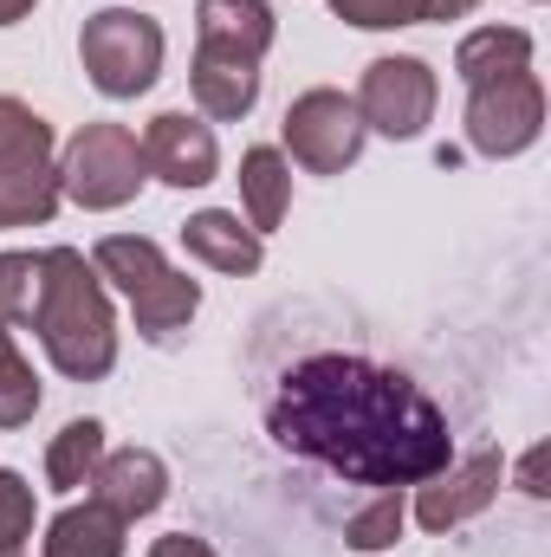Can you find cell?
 Returning a JSON list of instances; mask_svg holds the SVG:
<instances>
[{"instance_id": "6da1fadb", "label": "cell", "mask_w": 551, "mask_h": 557, "mask_svg": "<svg viewBox=\"0 0 551 557\" xmlns=\"http://www.w3.org/2000/svg\"><path fill=\"white\" fill-rule=\"evenodd\" d=\"M267 434L351 486H421L454 460V434L434 396L357 350L298 357L273 383Z\"/></svg>"}, {"instance_id": "7a4b0ae2", "label": "cell", "mask_w": 551, "mask_h": 557, "mask_svg": "<svg viewBox=\"0 0 551 557\" xmlns=\"http://www.w3.org/2000/svg\"><path fill=\"white\" fill-rule=\"evenodd\" d=\"M39 350L52 357L59 376L72 383H98L111 376L118 363V311H111V292L98 267L78 253V247H46L39 253V305H33V324Z\"/></svg>"}, {"instance_id": "3957f363", "label": "cell", "mask_w": 551, "mask_h": 557, "mask_svg": "<svg viewBox=\"0 0 551 557\" xmlns=\"http://www.w3.org/2000/svg\"><path fill=\"white\" fill-rule=\"evenodd\" d=\"M91 267H98V278H111V285L131 298L143 344H175V337L188 331L195 305H201V285L188 273H175V267L162 260V247L143 240V234H105V240L91 247Z\"/></svg>"}, {"instance_id": "277c9868", "label": "cell", "mask_w": 551, "mask_h": 557, "mask_svg": "<svg viewBox=\"0 0 551 557\" xmlns=\"http://www.w3.org/2000/svg\"><path fill=\"white\" fill-rule=\"evenodd\" d=\"M78 59H85V78L105 98H143L162 72V26L137 7H105V13L85 20Z\"/></svg>"}, {"instance_id": "5b68a950", "label": "cell", "mask_w": 551, "mask_h": 557, "mask_svg": "<svg viewBox=\"0 0 551 557\" xmlns=\"http://www.w3.org/2000/svg\"><path fill=\"white\" fill-rule=\"evenodd\" d=\"M143 182H149L143 143L131 137L124 124H85L78 137L65 143V156H59V195H72V201L91 208V214L137 201Z\"/></svg>"}, {"instance_id": "8992f818", "label": "cell", "mask_w": 551, "mask_h": 557, "mask_svg": "<svg viewBox=\"0 0 551 557\" xmlns=\"http://www.w3.org/2000/svg\"><path fill=\"white\" fill-rule=\"evenodd\" d=\"M364 117H357V104L344 98V91H331V85H318V91H298L292 104H285V149H292V162L298 169H311V175H344L357 156H364Z\"/></svg>"}, {"instance_id": "52a82bcc", "label": "cell", "mask_w": 551, "mask_h": 557, "mask_svg": "<svg viewBox=\"0 0 551 557\" xmlns=\"http://www.w3.org/2000/svg\"><path fill=\"white\" fill-rule=\"evenodd\" d=\"M434 98H441L434 72L421 59H409V52H396V59H370L364 65V85H357L351 104H357L364 131H377V137H390V143H409L428 131Z\"/></svg>"}, {"instance_id": "ba28073f", "label": "cell", "mask_w": 551, "mask_h": 557, "mask_svg": "<svg viewBox=\"0 0 551 557\" xmlns=\"http://www.w3.org/2000/svg\"><path fill=\"white\" fill-rule=\"evenodd\" d=\"M546 131V85L539 72H513V78H487L467 85V143L480 156H519Z\"/></svg>"}, {"instance_id": "9c48e42d", "label": "cell", "mask_w": 551, "mask_h": 557, "mask_svg": "<svg viewBox=\"0 0 551 557\" xmlns=\"http://www.w3.org/2000/svg\"><path fill=\"white\" fill-rule=\"evenodd\" d=\"M500 480H506L500 447H480V454H467V460H448V467H441L434 480H421V493H415L421 532H454V525H467L474 512H487V506L500 499Z\"/></svg>"}, {"instance_id": "30bf717a", "label": "cell", "mask_w": 551, "mask_h": 557, "mask_svg": "<svg viewBox=\"0 0 551 557\" xmlns=\"http://www.w3.org/2000/svg\"><path fill=\"white\" fill-rule=\"evenodd\" d=\"M143 169L169 188H208L215 169H221V149H215V131L188 111H162L149 117L143 131Z\"/></svg>"}, {"instance_id": "8fae6325", "label": "cell", "mask_w": 551, "mask_h": 557, "mask_svg": "<svg viewBox=\"0 0 551 557\" xmlns=\"http://www.w3.org/2000/svg\"><path fill=\"white\" fill-rule=\"evenodd\" d=\"M91 499L105 506V512H118L124 525L131 519H149L162 499H169V467H162V454H149V447H105V460H98V473H91Z\"/></svg>"}, {"instance_id": "7c38bea8", "label": "cell", "mask_w": 551, "mask_h": 557, "mask_svg": "<svg viewBox=\"0 0 551 557\" xmlns=\"http://www.w3.org/2000/svg\"><path fill=\"white\" fill-rule=\"evenodd\" d=\"M59 214V162L39 149H0V227H46Z\"/></svg>"}, {"instance_id": "4fadbf2b", "label": "cell", "mask_w": 551, "mask_h": 557, "mask_svg": "<svg viewBox=\"0 0 551 557\" xmlns=\"http://www.w3.org/2000/svg\"><path fill=\"white\" fill-rule=\"evenodd\" d=\"M188 91H195L201 117H215V124H241V117L260 104V65H254V59H234V52H208V46H195Z\"/></svg>"}, {"instance_id": "5bb4252c", "label": "cell", "mask_w": 551, "mask_h": 557, "mask_svg": "<svg viewBox=\"0 0 551 557\" xmlns=\"http://www.w3.org/2000/svg\"><path fill=\"white\" fill-rule=\"evenodd\" d=\"M273 7L267 0H195V46L234 52V59H267L273 46Z\"/></svg>"}, {"instance_id": "9a60e30c", "label": "cell", "mask_w": 551, "mask_h": 557, "mask_svg": "<svg viewBox=\"0 0 551 557\" xmlns=\"http://www.w3.org/2000/svg\"><path fill=\"white\" fill-rule=\"evenodd\" d=\"M182 247H188V260H201V267H215V273H234V278L260 273V260H267L260 234L241 227V214H228V208L188 214V221H182Z\"/></svg>"}, {"instance_id": "2e32d148", "label": "cell", "mask_w": 551, "mask_h": 557, "mask_svg": "<svg viewBox=\"0 0 551 557\" xmlns=\"http://www.w3.org/2000/svg\"><path fill=\"white\" fill-rule=\"evenodd\" d=\"M124 519L105 512L98 499L85 506H65L52 525H46V557H124Z\"/></svg>"}, {"instance_id": "e0dca14e", "label": "cell", "mask_w": 551, "mask_h": 557, "mask_svg": "<svg viewBox=\"0 0 551 557\" xmlns=\"http://www.w3.org/2000/svg\"><path fill=\"white\" fill-rule=\"evenodd\" d=\"M241 201H247V227L254 234H273L279 221H285V201H292V162L267 149V143H254L247 156H241Z\"/></svg>"}, {"instance_id": "ac0fdd59", "label": "cell", "mask_w": 551, "mask_h": 557, "mask_svg": "<svg viewBox=\"0 0 551 557\" xmlns=\"http://www.w3.org/2000/svg\"><path fill=\"white\" fill-rule=\"evenodd\" d=\"M454 72H461L467 85L532 72V33H519V26H480V33H467V39H461Z\"/></svg>"}, {"instance_id": "d6986e66", "label": "cell", "mask_w": 551, "mask_h": 557, "mask_svg": "<svg viewBox=\"0 0 551 557\" xmlns=\"http://www.w3.org/2000/svg\"><path fill=\"white\" fill-rule=\"evenodd\" d=\"M98 460H105V421H65L59 434H52V447H46V480L59 486V493H78V486H91V473H98Z\"/></svg>"}, {"instance_id": "ffe728a7", "label": "cell", "mask_w": 551, "mask_h": 557, "mask_svg": "<svg viewBox=\"0 0 551 557\" xmlns=\"http://www.w3.org/2000/svg\"><path fill=\"white\" fill-rule=\"evenodd\" d=\"M39 416V376L13 344V324H0V428H26Z\"/></svg>"}, {"instance_id": "44dd1931", "label": "cell", "mask_w": 551, "mask_h": 557, "mask_svg": "<svg viewBox=\"0 0 551 557\" xmlns=\"http://www.w3.org/2000/svg\"><path fill=\"white\" fill-rule=\"evenodd\" d=\"M403 519H409V506H403V486H377V499L351 512L344 539H351L357 552H383V545H396V539H403Z\"/></svg>"}, {"instance_id": "7402d4cb", "label": "cell", "mask_w": 551, "mask_h": 557, "mask_svg": "<svg viewBox=\"0 0 551 557\" xmlns=\"http://www.w3.org/2000/svg\"><path fill=\"white\" fill-rule=\"evenodd\" d=\"M39 305V253H0V324H33Z\"/></svg>"}, {"instance_id": "603a6c76", "label": "cell", "mask_w": 551, "mask_h": 557, "mask_svg": "<svg viewBox=\"0 0 551 557\" xmlns=\"http://www.w3.org/2000/svg\"><path fill=\"white\" fill-rule=\"evenodd\" d=\"M331 13L364 26V33H390V26H421L428 0H331Z\"/></svg>"}, {"instance_id": "cb8c5ba5", "label": "cell", "mask_w": 551, "mask_h": 557, "mask_svg": "<svg viewBox=\"0 0 551 557\" xmlns=\"http://www.w3.org/2000/svg\"><path fill=\"white\" fill-rule=\"evenodd\" d=\"M33 539V486L0 467V557H13Z\"/></svg>"}, {"instance_id": "d4e9b609", "label": "cell", "mask_w": 551, "mask_h": 557, "mask_svg": "<svg viewBox=\"0 0 551 557\" xmlns=\"http://www.w3.org/2000/svg\"><path fill=\"white\" fill-rule=\"evenodd\" d=\"M0 149H39V156H52V124L33 104L0 98Z\"/></svg>"}, {"instance_id": "484cf974", "label": "cell", "mask_w": 551, "mask_h": 557, "mask_svg": "<svg viewBox=\"0 0 551 557\" xmlns=\"http://www.w3.org/2000/svg\"><path fill=\"white\" fill-rule=\"evenodd\" d=\"M149 557H215V545L208 539H188V532H169V539L149 545Z\"/></svg>"}, {"instance_id": "4316f807", "label": "cell", "mask_w": 551, "mask_h": 557, "mask_svg": "<svg viewBox=\"0 0 551 557\" xmlns=\"http://www.w3.org/2000/svg\"><path fill=\"white\" fill-rule=\"evenodd\" d=\"M539 473H546V447H532V454H526V460H519V486H526V493H532V499H539V493H546V480H539Z\"/></svg>"}, {"instance_id": "83f0119b", "label": "cell", "mask_w": 551, "mask_h": 557, "mask_svg": "<svg viewBox=\"0 0 551 557\" xmlns=\"http://www.w3.org/2000/svg\"><path fill=\"white\" fill-rule=\"evenodd\" d=\"M480 0H428V20H461V13H474Z\"/></svg>"}, {"instance_id": "f1b7e54d", "label": "cell", "mask_w": 551, "mask_h": 557, "mask_svg": "<svg viewBox=\"0 0 551 557\" xmlns=\"http://www.w3.org/2000/svg\"><path fill=\"white\" fill-rule=\"evenodd\" d=\"M39 0H0V26H13V20H26Z\"/></svg>"}, {"instance_id": "f546056e", "label": "cell", "mask_w": 551, "mask_h": 557, "mask_svg": "<svg viewBox=\"0 0 551 557\" xmlns=\"http://www.w3.org/2000/svg\"><path fill=\"white\" fill-rule=\"evenodd\" d=\"M13 557H20V552H13Z\"/></svg>"}]
</instances>
